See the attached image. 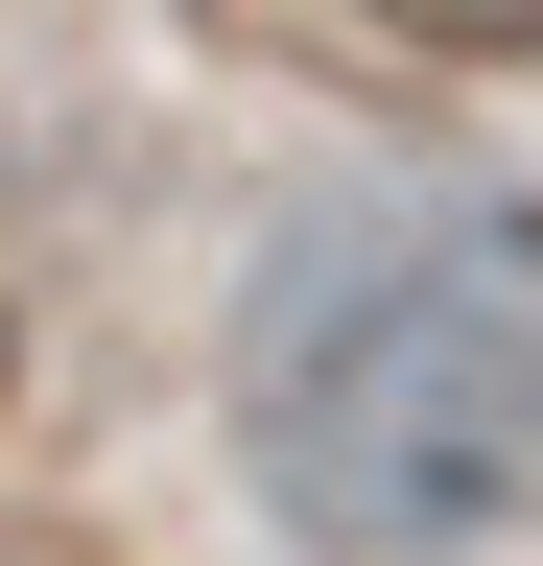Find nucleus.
Wrapping results in <instances>:
<instances>
[{
	"mask_svg": "<svg viewBox=\"0 0 543 566\" xmlns=\"http://www.w3.org/2000/svg\"><path fill=\"white\" fill-rule=\"evenodd\" d=\"M237 472L331 566H472L543 520V212L449 166L307 189L237 283Z\"/></svg>",
	"mask_w": 543,
	"mask_h": 566,
	"instance_id": "nucleus-1",
	"label": "nucleus"
},
{
	"mask_svg": "<svg viewBox=\"0 0 543 566\" xmlns=\"http://www.w3.org/2000/svg\"><path fill=\"white\" fill-rule=\"evenodd\" d=\"M401 48H543V0H378Z\"/></svg>",
	"mask_w": 543,
	"mask_h": 566,
	"instance_id": "nucleus-2",
	"label": "nucleus"
},
{
	"mask_svg": "<svg viewBox=\"0 0 543 566\" xmlns=\"http://www.w3.org/2000/svg\"><path fill=\"white\" fill-rule=\"evenodd\" d=\"M0 566H72V543H0Z\"/></svg>",
	"mask_w": 543,
	"mask_h": 566,
	"instance_id": "nucleus-3",
	"label": "nucleus"
},
{
	"mask_svg": "<svg viewBox=\"0 0 543 566\" xmlns=\"http://www.w3.org/2000/svg\"><path fill=\"white\" fill-rule=\"evenodd\" d=\"M0 378H24V331H0Z\"/></svg>",
	"mask_w": 543,
	"mask_h": 566,
	"instance_id": "nucleus-4",
	"label": "nucleus"
}]
</instances>
